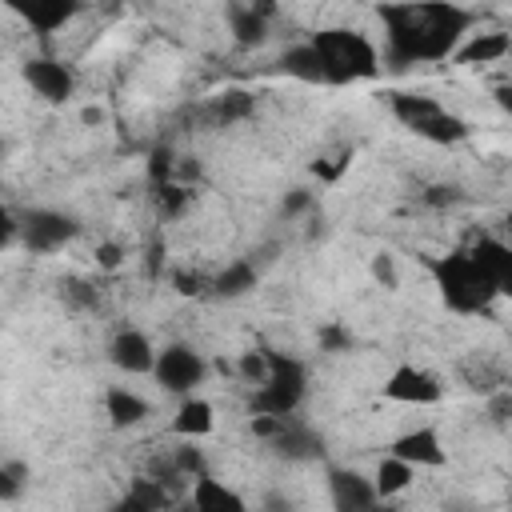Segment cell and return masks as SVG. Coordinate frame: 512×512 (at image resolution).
<instances>
[{
    "label": "cell",
    "instance_id": "6da1fadb",
    "mask_svg": "<svg viewBox=\"0 0 512 512\" xmlns=\"http://www.w3.org/2000/svg\"><path fill=\"white\" fill-rule=\"evenodd\" d=\"M432 268V280L440 288V300L460 312V316H476V312H488L492 300H496V288L488 280V272L476 264V256L464 248V252H448V256H436L428 260Z\"/></svg>",
    "mask_w": 512,
    "mask_h": 512
},
{
    "label": "cell",
    "instance_id": "7a4b0ae2",
    "mask_svg": "<svg viewBox=\"0 0 512 512\" xmlns=\"http://www.w3.org/2000/svg\"><path fill=\"white\" fill-rule=\"evenodd\" d=\"M312 48L324 60V76L328 84H352V80H368L380 72V56L372 48L368 36L348 32V28H324L312 36Z\"/></svg>",
    "mask_w": 512,
    "mask_h": 512
},
{
    "label": "cell",
    "instance_id": "3957f363",
    "mask_svg": "<svg viewBox=\"0 0 512 512\" xmlns=\"http://www.w3.org/2000/svg\"><path fill=\"white\" fill-rule=\"evenodd\" d=\"M308 392V372L288 352H268V380L252 392V416H292Z\"/></svg>",
    "mask_w": 512,
    "mask_h": 512
},
{
    "label": "cell",
    "instance_id": "277c9868",
    "mask_svg": "<svg viewBox=\"0 0 512 512\" xmlns=\"http://www.w3.org/2000/svg\"><path fill=\"white\" fill-rule=\"evenodd\" d=\"M392 116L412 128L416 136L432 140V144H460L468 136V124L448 112L436 96H424V92H396L392 96Z\"/></svg>",
    "mask_w": 512,
    "mask_h": 512
},
{
    "label": "cell",
    "instance_id": "5b68a950",
    "mask_svg": "<svg viewBox=\"0 0 512 512\" xmlns=\"http://www.w3.org/2000/svg\"><path fill=\"white\" fill-rule=\"evenodd\" d=\"M472 12L456 4H420V28H424V60H448L460 48V36L468 32Z\"/></svg>",
    "mask_w": 512,
    "mask_h": 512
},
{
    "label": "cell",
    "instance_id": "8992f818",
    "mask_svg": "<svg viewBox=\"0 0 512 512\" xmlns=\"http://www.w3.org/2000/svg\"><path fill=\"white\" fill-rule=\"evenodd\" d=\"M384 28H388V64L392 68H408L416 60H424V28H420V4H404V8H380Z\"/></svg>",
    "mask_w": 512,
    "mask_h": 512
},
{
    "label": "cell",
    "instance_id": "52a82bcc",
    "mask_svg": "<svg viewBox=\"0 0 512 512\" xmlns=\"http://www.w3.org/2000/svg\"><path fill=\"white\" fill-rule=\"evenodd\" d=\"M204 360H200V352H192L188 344H168V348H160V356H156V380L168 388V392H176V396H192V388L204 380Z\"/></svg>",
    "mask_w": 512,
    "mask_h": 512
},
{
    "label": "cell",
    "instance_id": "ba28073f",
    "mask_svg": "<svg viewBox=\"0 0 512 512\" xmlns=\"http://www.w3.org/2000/svg\"><path fill=\"white\" fill-rule=\"evenodd\" d=\"M20 228H24V244H28L32 252H56V248H64V244L80 232L76 216L56 212V208H32Z\"/></svg>",
    "mask_w": 512,
    "mask_h": 512
},
{
    "label": "cell",
    "instance_id": "9c48e42d",
    "mask_svg": "<svg viewBox=\"0 0 512 512\" xmlns=\"http://www.w3.org/2000/svg\"><path fill=\"white\" fill-rule=\"evenodd\" d=\"M328 492H332L336 512H372L380 504L376 484L356 468H332L328 472Z\"/></svg>",
    "mask_w": 512,
    "mask_h": 512
},
{
    "label": "cell",
    "instance_id": "30bf717a",
    "mask_svg": "<svg viewBox=\"0 0 512 512\" xmlns=\"http://www.w3.org/2000/svg\"><path fill=\"white\" fill-rule=\"evenodd\" d=\"M384 396L396 400V404H436L444 396V384L428 372V368H416V364H400L388 384H384Z\"/></svg>",
    "mask_w": 512,
    "mask_h": 512
},
{
    "label": "cell",
    "instance_id": "8fae6325",
    "mask_svg": "<svg viewBox=\"0 0 512 512\" xmlns=\"http://www.w3.org/2000/svg\"><path fill=\"white\" fill-rule=\"evenodd\" d=\"M24 80L32 84L36 96H44L48 104H64L72 92H76V76L68 64L60 60H48V56H36L24 64Z\"/></svg>",
    "mask_w": 512,
    "mask_h": 512
},
{
    "label": "cell",
    "instance_id": "7c38bea8",
    "mask_svg": "<svg viewBox=\"0 0 512 512\" xmlns=\"http://www.w3.org/2000/svg\"><path fill=\"white\" fill-rule=\"evenodd\" d=\"M156 356H160V352L152 348V340H148L144 332H136V328L116 332L112 344H108V360H112L120 372H128V376L156 372Z\"/></svg>",
    "mask_w": 512,
    "mask_h": 512
},
{
    "label": "cell",
    "instance_id": "4fadbf2b",
    "mask_svg": "<svg viewBox=\"0 0 512 512\" xmlns=\"http://www.w3.org/2000/svg\"><path fill=\"white\" fill-rule=\"evenodd\" d=\"M392 456H400V460L412 464V468H440V464L448 460V452H444L436 428H412V432L396 436V440H392Z\"/></svg>",
    "mask_w": 512,
    "mask_h": 512
},
{
    "label": "cell",
    "instance_id": "5bb4252c",
    "mask_svg": "<svg viewBox=\"0 0 512 512\" xmlns=\"http://www.w3.org/2000/svg\"><path fill=\"white\" fill-rule=\"evenodd\" d=\"M468 252H472L476 264L488 272L496 296L512 300V244H504V240H496V236H480Z\"/></svg>",
    "mask_w": 512,
    "mask_h": 512
},
{
    "label": "cell",
    "instance_id": "9a60e30c",
    "mask_svg": "<svg viewBox=\"0 0 512 512\" xmlns=\"http://www.w3.org/2000/svg\"><path fill=\"white\" fill-rule=\"evenodd\" d=\"M276 456H284V460H316L320 452H324V440L308 428V424H300V420H292L288 416V424L280 428V436L268 444Z\"/></svg>",
    "mask_w": 512,
    "mask_h": 512
},
{
    "label": "cell",
    "instance_id": "2e32d148",
    "mask_svg": "<svg viewBox=\"0 0 512 512\" xmlns=\"http://www.w3.org/2000/svg\"><path fill=\"white\" fill-rule=\"evenodd\" d=\"M508 48H512V36L508 32H476L468 44L456 48V64H496V60H508Z\"/></svg>",
    "mask_w": 512,
    "mask_h": 512
},
{
    "label": "cell",
    "instance_id": "e0dca14e",
    "mask_svg": "<svg viewBox=\"0 0 512 512\" xmlns=\"http://www.w3.org/2000/svg\"><path fill=\"white\" fill-rule=\"evenodd\" d=\"M192 504H196V512H248L244 496L236 488L212 480V476H200L192 484Z\"/></svg>",
    "mask_w": 512,
    "mask_h": 512
},
{
    "label": "cell",
    "instance_id": "ac0fdd59",
    "mask_svg": "<svg viewBox=\"0 0 512 512\" xmlns=\"http://www.w3.org/2000/svg\"><path fill=\"white\" fill-rule=\"evenodd\" d=\"M104 412H108L112 428H136V424L148 416V400L136 396L132 388L116 384V388H108V396H104Z\"/></svg>",
    "mask_w": 512,
    "mask_h": 512
},
{
    "label": "cell",
    "instance_id": "d6986e66",
    "mask_svg": "<svg viewBox=\"0 0 512 512\" xmlns=\"http://www.w3.org/2000/svg\"><path fill=\"white\" fill-rule=\"evenodd\" d=\"M268 16H272V8L268 4H252V8H240V4H232L228 8V24H232V36H236V44H244V48H252V44H260L264 36H268Z\"/></svg>",
    "mask_w": 512,
    "mask_h": 512
},
{
    "label": "cell",
    "instance_id": "ffe728a7",
    "mask_svg": "<svg viewBox=\"0 0 512 512\" xmlns=\"http://www.w3.org/2000/svg\"><path fill=\"white\" fill-rule=\"evenodd\" d=\"M172 428H176L184 440H200V436H208V432L216 428L212 404H208V400H200V396H184V400H180V408H176Z\"/></svg>",
    "mask_w": 512,
    "mask_h": 512
},
{
    "label": "cell",
    "instance_id": "44dd1931",
    "mask_svg": "<svg viewBox=\"0 0 512 512\" xmlns=\"http://www.w3.org/2000/svg\"><path fill=\"white\" fill-rule=\"evenodd\" d=\"M280 68H284L288 76L304 80V84H328V76H324V60H320V52L312 48V40L288 48V52L280 56Z\"/></svg>",
    "mask_w": 512,
    "mask_h": 512
},
{
    "label": "cell",
    "instance_id": "7402d4cb",
    "mask_svg": "<svg viewBox=\"0 0 512 512\" xmlns=\"http://www.w3.org/2000/svg\"><path fill=\"white\" fill-rule=\"evenodd\" d=\"M252 108H256V100L248 92H224V96H216V100L204 104V120L216 124V128H228L236 120H248Z\"/></svg>",
    "mask_w": 512,
    "mask_h": 512
},
{
    "label": "cell",
    "instance_id": "603a6c76",
    "mask_svg": "<svg viewBox=\"0 0 512 512\" xmlns=\"http://www.w3.org/2000/svg\"><path fill=\"white\" fill-rule=\"evenodd\" d=\"M412 476H416V468H412V464H404L400 456H392V452H388V456L376 464L372 484H376L380 500H392V496H400V492L412 484Z\"/></svg>",
    "mask_w": 512,
    "mask_h": 512
},
{
    "label": "cell",
    "instance_id": "cb8c5ba5",
    "mask_svg": "<svg viewBox=\"0 0 512 512\" xmlns=\"http://www.w3.org/2000/svg\"><path fill=\"white\" fill-rule=\"evenodd\" d=\"M20 16H24L40 36H48V32L64 28V24L76 16V4H64V0H52V4H28V8H20Z\"/></svg>",
    "mask_w": 512,
    "mask_h": 512
},
{
    "label": "cell",
    "instance_id": "d4e9b609",
    "mask_svg": "<svg viewBox=\"0 0 512 512\" xmlns=\"http://www.w3.org/2000/svg\"><path fill=\"white\" fill-rule=\"evenodd\" d=\"M212 288H216V296H244L248 288H256V268L248 264V260H236V264H228L216 280H212Z\"/></svg>",
    "mask_w": 512,
    "mask_h": 512
},
{
    "label": "cell",
    "instance_id": "484cf974",
    "mask_svg": "<svg viewBox=\"0 0 512 512\" xmlns=\"http://www.w3.org/2000/svg\"><path fill=\"white\" fill-rule=\"evenodd\" d=\"M128 496H132L136 504L152 508V512H172V496H168V488H164L156 476H140V480L128 488Z\"/></svg>",
    "mask_w": 512,
    "mask_h": 512
},
{
    "label": "cell",
    "instance_id": "4316f807",
    "mask_svg": "<svg viewBox=\"0 0 512 512\" xmlns=\"http://www.w3.org/2000/svg\"><path fill=\"white\" fill-rule=\"evenodd\" d=\"M188 204H192V188H188V184L172 180V184H160V188H156V212H160L164 220H176Z\"/></svg>",
    "mask_w": 512,
    "mask_h": 512
},
{
    "label": "cell",
    "instance_id": "83f0119b",
    "mask_svg": "<svg viewBox=\"0 0 512 512\" xmlns=\"http://www.w3.org/2000/svg\"><path fill=\"white\" fill-rule=\"evenodd\" d=\"M172 472H176V476H192V484H196L200 476H208V468H204V452L188 440L184 448H176V456H172Z\"/></svg>",
    "mask_w": 512,
    "mask_h": 512
},
{
    "label": "cell",
    "instance_id": "f1b7e54d",
    "mask_svg": "<svg viewBox=\"0 0 512 512\" xmlns=\"http://www.w3.org/2000/svg\"><path fill=\"white\" fill-rule=\"evenodd\" d=\"M28 484V464L24 460H4L0 464V500H16Z\"/></svg>",
    "mask_w": 512,
    "mask_h": 512
},
{
    "label": "cell",
    "instance_id": "f546056e",
    "mask_svg": "<svg viewBox=\"0 0 512 512\" xmlns=\"http://www.w3.org/2000/svg\"><path fill=\"white\" fill-rule=\"evenodd\" d=\"M148 180H152V188H160V184H172V180H176V160H172V152H168V148H156V152L148 156Z\"/></svg>",
    "mask_w": 512,
    "mask_h": 512
},
{
    "label": "cell",
    "instance_id": "4dcf8cb0",
    "mask_svg": "<svg viewBox=\"0 0 512 512\" xmlns=\"http://www.w3.org/2000/svg\"><path fill=\"white\" fill-rule=\"evenodd\" d=\"M372 280H376L384 292H396V288H400V268H396V256L376 252V256H372Z\"/></svg>",
    "mask_w": 512,
    "mask_h": 512
},
{
    "label": "cell",
    "instance_id": "1f68e13d",
    "mask_svg": "<svg viewBox=\"0 0 512 512\" xmlns=\"http://www.w3.org/2000/svg\"><path fill=\"white\" fill-rule=\"evenodd\" d=\"M60 288H64V300H68L72 308H96V288H92L88 280H80V276H68Z\"/></svg>",
    "mask_w": 512,
    "mask_h": 512
},
{
    "label": "cell",
    "instance_id": "d6a6232c",
    "mask_svg": "<svg viewBox=\"0 0 512 512\" xmlns=\"http://www.w3.org/2000/svg\"><path fill=\"white\" fill-rule=\"evenodd\" d=\"M236 372L248 380V384H264L268 380V352H244Z\"/></svg>",
    "mask_w": 512,
    "mask_h": 512
},
{
    "label": "cell",
    "instance_id": "836d02e7",
    "mask_svg": "<svg viewBox=\"0 0 512 512\" xmlns=\"http://www.w3.org/2000/svg\"><path fill=\"white\" fill-rule=\"evenodd\" d=\"M488 420H492L496 428H508V424H512V392H508V388H500V392L488 396Z\"/></svg>",
    "mask_w": 512,
    "mask_h": 512
},
{
    "label": "cell",
    "instance_id": "e575fe53",
    "mask_svg": "<svg viewBox=\"0 0 512 512\" xmlns=\"http://www.w3.org/2000/svg\"><path fill=\"white\" fill-rule=\"evenodd\" d=\"M460 200H464V192L456 184H432L424 192V204H432V208H448V204H460Z\"/></svg>",
    "mask_w": 512,
    "mask_h": 512
},
{
    "label": "cell",
    "instance_id": "d590c367",
    "mask_svg": "<svg viewBox=\"0 0 512 512\" xmlns=\"http://www.w3.org/2000/svg\"><path fill=\"white\" fill-rule=\"evenodd\" d=\"M172 288H176L180 296H200V292H204V276H200V272H188V268H176V272H172Z\"/></svg>",
    "mask_w": 512,
    "mask_h": 512
},
{
    "label": "cell",
    "instance_id": "8d00e7d4",
    "mask_svg": "<svg viewBox=\"0 0 512 512\" xmlns=\"http://www.w3.org/2000/svg\"><path fill=\"white\" fill-rule=\"evenodd\" d=\"M308 208H312V192H308V188H292V192L284 196V204H280L284 216H300V212H308Z\"/></svg>",
    "mask_w": 512,
    "mask_h": 512
},
{
    "label": "cell",
    "instance_id": "74e56055",
    "mask_svg": "<svg viewBox=\"0 0 512 512\" xmlns=\"http://www.w3.org/2000/svg\"><path fill=\"white\" fill-rule=\"evenodd\" d=\"M320 344H324L328 352H340V348H352V336H348V332H340L336 324H328V328L320 332Z\"/></svg>",
    "mask_w": 512,
    "mask_h": 512
},
{
    "label": "cell",
    "instance_id": "f35d334b",
    "mask_svg": "<svg viewBox=\"0 0 512 512\" xmlns=\"http://www.w3.org/2000/svg\"><path fill=\"white\" fill-rule=\"evenodd\" d=\"M120 256H124V252H120V244H112V240L96 244V264H100V268H116V264H120Z\"/></svg>",
    "mask_w": 512,
    "mask_h": 512
},
{
    "label": "cell",
    "instance_id": "ab89813d",
    "mask_svg": "<svg viewBox=\"0 0 512 512\" xmlns=\"http://www.w3.org/2000/svg\"><path fill=\"white\" fill-rule=\"evenodd\" d=\"M260 512H292V500L280 496V492H268V496L260 500Z\"/></svg>",
    "mask_w": 512,
    "mask_h": 512
},
{
    "label": "cell",
    "instance_id": "60d3db41",
    "mask_svg": "<svg viewBox=\"0 0 512 512\" xmlns=\"http://www.w3.org/2000/svg\"><path fill=\"white\" fill-rule=\"evenodd\" d=\"M492 100L512 116V84H496V88H492Z\"/></svg>",
    "mask_w": 512,
    "mask_h": 512
},
{
    "label": "cell",
    "instance_id": "b9f144b4",
    "mask_svg": "<svg viewBox=\"0 0 512 512\" xmlns=\"http://www.w3.org/2000/svg\"><path fill=\"white\" fill-rule=\"evenodd\" d=\"M160 260H164V244H152V248H148V272H152V276H156V264H160Z\"/></svg>",
    "mask_w": 512,
    "mask_h": 512
},
{
    "label": "cell",
    "instance_id": "7bdbcfd3",
    "mask_svg": "<svg viewBox=\"0 0 512 512\" xmlns=\"http://www.w3.org/2000/svg\"><path fill=\"white\" fill-rule=\"evenodd\" d=\"M112 512H152V508H144V504H136L132 496H124V500H120V504H116Z\"/></svg>",
    "mask_w": 512,
    "mask_h": 512
},
{
    "label": "cell",
    "instance_id": "ee69618b",
    "mask_svg": "<svg viewBox=\"0 0 512 512\" xmlns=\"http://www.w3.org/2000/svg\"><path fill=\"white\" fill-rule=\"evenodd\" d=\"M80 120H84V124H100V120H104V112H100V108H84V112H80Z\"/></svg>",
    "mask_w": 512,
    "mask_h": 512
},
{
    "label": "cell",
    "instance_id": "f6af8a7d",
    "mask_svg": "<svg viewBox=\"0 0 512 512\" xmlns=\"http://www.w3.org/2000/svg\"><path fill=\"white\" fill-rule=\"evenodd\" d=\"M172 512H196V504H192V496H188V500H180V504H172Z\"/></svg>",
    "mask_w": 512,
    "mask_h": 512
},
{
    "label": "cell",
    "instance_id": "bcb514c9",
    "mask_svg": "<svg viewBox=\"0 0 512 512\" xmlns=\"http://www.w3.org/2000/svg\"><path fill=\"white\" fill-rule=\"evenodd\" d=\"M504 228H508V232H512V208H508V212H504Z\"/></svg>",
    "mask_w": 512,
    "mask_h": 512
},
{
    "label": "cell",
    "instance_id": "7dc6e473",
    "mask_svg": "<svg viewBox=\"0 0 512 512\" xmlns=\"http://www.w3.org/2000/svg\"><path fill=\"white\" fill-rule=\"evenodd\" d=\"M372 512H396V508H384V500H380V504H376V508H372Z\"/></svg>",
    "mask_w": 512,
    "mask_h": 512
},
{
    "label": "cell",
    "instance_id": "c3c4849f",
    "mask_svg": "<svg viewBox=\"0 0 512 512\" xmlns=\"http://www.w3.org/2000/svg\"><path fill=\"white\" fill-rule=\"evenodd\" d=\"M508 60H512V48H508Z\"/></svg>",
    "mask_w": 512,
    "mask_h": 512
}]
</instances>
